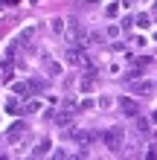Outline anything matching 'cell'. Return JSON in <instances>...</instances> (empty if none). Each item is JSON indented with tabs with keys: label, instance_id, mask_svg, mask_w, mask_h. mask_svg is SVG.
<instances>
[{
	"label": "cell",
	"instance_id": "obj_1",
	"mask_svg": "<svg viewBox=\"0 0 157 160\" xmlns=\"http://www.w3.org/2000/svg\"><path fill=\"white\" fill-rule=\"evenodd\" d=\"M102 143H105L114 154H119V152H122V146H125V131L116 128V125L105 128V131H102Z\"/></svg>",
	"mask_w": 157,
	"mask_h": 160
},
{
	"label": "cell",
	"instance_id": "obj_2",
	"mask_svg": "<svg viewBox=\"0 0 157 160\" xmlns=\"http://www.w3.org/2000/svg\"><path fill=\"white\" fill-rule=\"evenodd\" d=\"M128 84V90H131V96H151L154 93V82H149V79H128L125 82Z\"/></svg>",
	"mask_w": 157,
	"mask_h": 160
},
{
	"label": "cell",
	"instance_id": "obj_3",
	"mask_svg": "<svg viewBox=\"0 0 157 160\" xmlns=\"http://www.w3.org/2000/svg\"><path fill=\"white\" fill-rule=\"evenodd\" d=\"M116 105H119V114L128 117V119L140 117V105H137V99H134V96H119V99H116Z\"/></svg>",
	"mask_w": 157,
	"mask_h": 160
},
{
	"label": "cell",
	"instance_id": "obj_4",
	"mask_svg": "<svg viewBox=\"0 0 157 160\" xmlns=\"http://www.w3.org/2000/svg\"><path fill=\"white\" fill-rule=\"evenodd\" d=\"M64 58H67V64H76V67H81V64H90V61H87V52L81 50V44H70L67 52H64Z\"/></svg>",
	"mask_w": 157,
	"mask_h": 160
},
{
	"label": "cell",
	"instance_id": "obj_5",
	"mask_svg": "<svg viewBox=\"0 0 157 160\" xmlns=\"http://www.w3.org/2000/svg\"><path fill=\"white\" fill-rule=\"evenodd\" d=\"M50 148H52V143H50V137H41L38 143L32 146V152H29V154H32V157H47V154H50Z\"/></svg>",
	"mask_w": 157,
	"mask_h": 160
},
{
	"label": "cell",
	"instance_id": "obj_6",
	"mask_svg": "<svg viewBox=\"0 0 157 160\" xmlns=\"http://www.w3.org/2000/svg\"><path fill=\"white\" fill-rule=\"evenodd\" d=\"M32 38H35V29H32V26H29V29H23V32L15 38L17 50H26V47H32Z\"/></svg>",
	"mask_w": 157,
	"mask_h": 160
},
{
	"label": "cell",
	"instance_id": "obj_7",
	"mask_svg": "<svg viewBox=\"0 0 157 160\" xmlns=\"http://www.w3.org/2000/svg\"><path fill=\"white\" fill-rule=\"evenodd\" d=\"M6 111H9L12 117H21V114H23V102H21V96H9V99H6Z\"/></svg>",
	"mask_w": 157,
	"mask_h": 160
},
{
	"label": "cell",
	"instance_id": "obj_8",
	"mask_svg": "<svg viewBox=\"0 0 157 160\" xmlns=\"http://www.w3.org/2000/svg\"><path fill=\"white\" fill-rule=\"evenodd\" d=\"M23 134H26V125H23V122H15V125L6 131V140H9V143H17Z\"/></svg>",
	"mask_w": 157,
	"mask_h": 160
},
{
	"label": "cell",
	"instance_id": "obj_9",
	"mask_svg": "<svg viewBox=\"0 0 157 160\" xmlns=\"http://www.w3.org/2000/svg\"><path fill=\"white\" fill-rule=\"evenodd\" d=\"M70 137L79 140V143H93V140H96V131H79V128H70Z\"/></svg>",
	"mask_w": 157,
	"mask_h": 160
},
{
	"label": "cell",
	"instance_id": "obj_10",
	"mask_svg": "<svg viewBox=\"0 0 157 160\" xmlns=\"http://www.w3.org/2000/svg\"><path fill=\"white\" fill-rule=\"evenodd\" d=\"M134 122H137V134H140V137H149L151 134V119H145L140 114V117H134Z\"/></svg>",
	"mask_w": 157,
	"mask_h": 160
},
{
	"label": "cell",
	"instance_id": "obj_11",
	"mask_svg": "<svg viewBox=\"0 0 157 160\" xmlns=\"http://www.w3.org/2000/svg\"><path fill=\"white\" fill-rule=\"evenodd\" d=\"M93 88H96V70L90 67V70L85 73V76H81V90L87 93V90H93Z\"/></svg>",
	"mask_w": 157,
	"mask_h": 160
},
{
	"label": "cell",
	"instance_id": "obj_12",
	"mask_svg": "<svg viewBox=\"0 0 157 160\" xmlns=\"http://www.w3.org/2000/svg\"><path fill=\"white\" fill-rule=\"evenodd\" d=\"M128 61H131V67H143V70L151 67V55H128Z\"/></svg>",
	"mask_w": 157,
	"mask_h": 160
},
{
	"label": "cell",
	"instance_id": "obj_13",
	"mask_svg": "<svg viewBox=\"0 0 157 160\" xmlns=\"http://www.w3.org/2000/svg\"><path fill=\"white\" fill-rule=\"evenodd\" d=\"M12 70H15V58H3L0 61V76L3 79H12Z\"/></svg>",
	"mask_w": 157,
	"mask_h": 160
},
{
	"label": "cell",
	"instance_id": "obj_14",
	"mask_svg": "<svg viewBox=\"0 0 157 160\" xmlns=\"http://www.w3.org/2000/svg\"><path fill=\"white\" fill-rule=\"evenodd\" d=\"M26 84H29V93H44L47 90V82L44 79H26Z\"/></svg>",
	"mask_w": 157,
	"mask_h": 160
},
{
	"label": "cell",
	"instance_id": "obj_15",
	"mask_svg": "<svg viewBox=\"0 0 157 160\" xmlns=\"http://www.w3.org/2000/svg\"><path fill=\"white\" fill-rule=\"evenodd\" d=\"M44 67H47V73H50V76H58V73H61V67L50 58V55H44Z\"/></svg>",
	"mask_w": 157,
	"mask_h": 160
},
{
	"label": "cell",
	"instance_id": "obj_16",
	"mask_svg": "<svg viewBox=\"0 0 157 160\" xmlns=\"http://www.w3.org/2000/svg\"><path fill=\"white\" fill-rule=\"evenodd\" d=\"M15 96H32V93H29V84H26V82H15Z\"/></svg>",
	"mask_w": 157,
	"mask_h": 160
},
{
	"label": "cell",
	"instance_id": "obj_17",
	"mask_svg": "<svg viewBox=\"0 0 157 160\" xmlns=\"http://www.w3.org/2000/svg\"><path fill=\"white\" fill-rule=\"evenodd\" d=\"M38 111H41V102H38V99H29V102L23 105V114H38Z\"/></svg>",
	"mask_w": 157,
	"mask_h": 160
},
{
	"label": "cell",
	"instance_id": "obj_18",
	"mask_svg": "<svg viewBox=\"0 0 157 160\" xmlns=\"http://www.w3.org/2000/svg\"><path fill=\"white\" fill-rule=\"evenodd\" d=\"M96 0H76V9H96Z\"/></svg>",
	"mask_w": 157,
	"mask_h": 160
},
{
	"label": "cell",
	"instance_id": "obj_19",
	"mask_svg": "<svg viewBox=\"0 0 157 160\" xmlns=\"http://www.w3.org/2000/svg\"><path fill=\"white\" fill-rule=\"evenodd\" d=\"M52 32L55 35H64V21H61V18H55V21H52Z\"/></svg>",
	"mask_w": 157,
	"mask_h": 160
},
{
	"label": "cell",
	"instance_id": "obj_20",
	"mask_svg": "<svg viewBox=\"0 0 157 160\" xmlns=\"http://www.w3.org/2000/svg\"><path fill=\"white\" fill-rule=\"evenodd\" d=\"M55 122H58V125L64 128V125H73V117H64V114H58V119H55Z\"/></svg>",
	"mask_w": 157,
	"mask_h": 160
},
{
	"label": "cell",
	"instance_id": "obj_21",
	"mask_svg": "<svg viewBox=\"0 0 157 160\" xmlns=\"http://www.w3.org/2000/svg\"><path fill=\"white\" fill-rule=\"evenodd\" d=\"M149 23H151L149 15H140V18H137V26H149Z\"/></svg>",
	"mask_w": 157,
	"mask_h": 160
},
{
	"label": "cell",
	"instance_id": "obj_22",
	"mask_svg": "<svg viewBox=\"0 0 157 160\" xmlns=\"http://www.w3.org/2000/svg\"><path fill=\"white\" fill-rule=\"evenodd\" d=\"M116 12H119V6H116V3H110V6H108V9H105V15H108V18H114V15H116Z\"/></svg>",
	"mask_w": 157,
	"mask_h": 160
},
{
	"label": "cell",
	"instance_id": "obj_23",
	"mask_svg": "<svg viewBox=\"0 0 157 160\" xmlns=\"http://www.w3.org/2000/svg\"><path fill=\"white\" fill-rule=\"evenodd\" d=\"M154 12H157V3H154Z\"/></svg>",
	"mask_w": 157,
	"mask_h": 160
}]
</instances>
